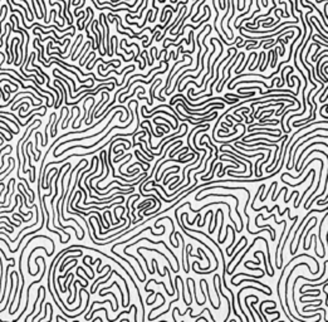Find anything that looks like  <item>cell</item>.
Instances as JSON below:
<instances>
[]
</instances>
